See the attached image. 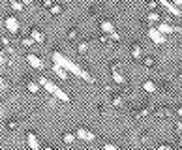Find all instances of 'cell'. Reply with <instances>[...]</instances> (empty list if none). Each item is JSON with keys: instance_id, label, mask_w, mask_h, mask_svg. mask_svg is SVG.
Instances as JSON below:
<instances>
[{"instance_id": "d6a6232c", "label": "cell", "mask_w": 182, "mask_h": 150, "mask_svg": "<svg viewBox=\"0 0 182 150\" xmlns=\"http://www.w3.org/2000/svg\"><path fill=\"white\" fill-rule=\"evenodd\" d=\"M4 64V53H0V66Z\"/></svg>"}, {"instance_id": "6da1fadb", "label": "cell", "mask_w": 182, "mask_h": 150, "mask_svg": "<svg viewBox=\"0 0 182 150\" xmlns=\"http://www.w3.org/2000/svg\"><path fill=\"white\" fill-rule=\"evenodd\" d=\"M53 60H55V64L58 66V68H62L66 73L70 71V73H73V75H77V77H81L83 81H88V83H94V77L90 73H86L83 68H79L75 62H72L70 58H66L62 53H58V51H55L53 53Z\"/></svg>"}, {"instance_id": "4316f807", "label": "cell", "mask_w": 182, "mask_h": 150, "mask_svg": "<svg viewBox=\"0 0 182 150\" xmlns=\"http://www.w3.org/2000/svg\"><path fill=\"white\" fill-rule=\"evenodd\" d=\"M68 38H70V40H75V38H77V32L72 28V30H70V34H68Z\"/></svg>"}, {"instance_id": "83f0119b", "label": "cell", "mask_w": 182, "mask_h": 150, "mask_svg": "<svg viewBox=\"0 0 182 150\" xmlns=\"http://www.w3.org/2000/svg\"><path fill=\"white\" fill-rule=\"evenodd\" d=\"M6 86H8V83H6L2 77H0V90H6Z\"/></svg>"}, {"instance_id": "7a4b0ae2", "label": "cell", "mask_w": 182, "mask_h": 150, "mask_svg": "<svg viewBox=\"0 0 182 150\" xmlns=\"http://www.w3.org/2000/svg\"><path fill=\"white\" fill-rule=\"evenodd\" d=\"M38 85H41V86H43L45 90H47V92H49V94H51L53 98L60 99V102H70V96H68V94H66V92H64L62 88H58V86H56L55 83H51L49 79H45L43 75H41L39 79H38Z\"/></svg>"}, {"instance_id": "d6986e66", "label": "cell", "mask_w": 182, "mask_h": 150, "mask_svg": "<svg viewBox=\"0 0 182 150\" xmlns=\"http://www.w3.org/2000/svg\"><path fill=\"white\" fill-rule=\"evenodd\" d=\"M21 45H23V47H30V45H34V41H32L30 36H28V38H21Z\"/></svg>"}, {"instance_id": "52a82bcc", "label": "cell", "mask_w": 182, "mask_h": 150, "mask_svg": "<svg viewBox=\"0 0 182 150\" xmlns=\"http://www.w3.org/2000/svg\"><path fill=\"white\" fill-rule=\"evenodd\" d=\"M27 60H28V64H30L32 68H36V69H43V62H41L36 55H28Z\"/></svg>"}, {"instance_id": "9c48e42d", "label": "cell", "mask_w": 182, "mask_h": 150, "mask_svg": "<svg viewBox=\"0 0 182 150\" xmlns=\"http://www.w3.org/2000/svg\"><path fill=\"white\" fill-rule=\"evenodd\" d=\"M160 6H163L165 10H169V13L171 15H175V17H180V10H176L171 2H167V0H162V2H160Z\"/></svg>"}, {"instance_id": "4dcf8cb0", "label": "cell", "mask_w": 182, "mask_h": 150, "mask_svg": "<svg viewBox=\"0 0 182 150\" xmlns=\"http://www.w3.org/2000/svg\"><path fill=\"white\" fill-rule=\"evenodd\" d=\"M8 128H10V130H15V128H17V122H8Z\"/></svg>"}, {"instance_id": "277c9868", "label": "cell", "mask_w": 182, "mask_h": 150, "mask_svg": "<svg viewBox=\"0 0 182 150\" xmlns=\"http://www.w3.org/2000/svg\"><path fill=\"white\" fill-rule=\"evenodd\" d=\"M75 137H79L81 141H94V139H96V135H94L92 131H88V130H85V128H79L77 133H75Z\"/></svg>"}, {"instance_id": "d4e9b609", "label": "cell", "mask_w": 182, "mask_h": 150, "mask_svg": "<svg viewBox=\"0 0 182 150\" xmlns=\"http://www.w3.org/2000/svg\"><path fill=\"white\" fill-rule=\"evenodd\" d=\"M60 11H62V8H60V6H55V4H53V8H51V13H53V15H58Z\"/></svg>"}, {"instance_id": "484cf974", "label": "cell", "mask_w": 182, "mask_h": 150, "mask_svg": "<svg viewBox=\"0 0 182 150\" xmlns=\"http://www.w3.org/2000/svg\"><path fill=\"white\" fill-rule=\"evenodd\" d=\"M109 40H113V41H118V40H120V34L113 32V34H109Z\"/></svg>"}, {"instance_id": "44dd1931", "label": "cell", "mask_w": 182, "mask_h": 150, "mask_svg": "<svg viewBox=\"0 0 182 150\" xmlns=\"http://www.w3.org/2000/svg\"><path fill=\"white\" fill-rule=\"evenodd\" d=\"M148 21H152V23H154V21H160V13L150 11V13H148Z\"/></svg>"}, {"instance_id": "836d02e7", "label": "cell", "mask_w": 182, "mask_h": 150, "mask_svg": "<svg viewBox=\"0 0 182 150\" xmlns=\"http://www.w3.org/2000/svg\"><path fill=\"white\" fill-rule=\"evenodd\" d=\"M45 150H53V148H51V146H47V148H45Z\"/></svg>"}, {"instance_id": "e0dca14e", "label": "cell", "mask_w": 182, "mask_h": 150, "mask_svg": "<svg viewBox=\"0 0 182 150\" xmlns=\"http://www.w3.org/2000/svg\"><path fill=\"white\" fill-rule=\"evenodd\" d=\"M111 102H113V107H120V105L124 103V99H122L120 96H113V99H111Z\"/></svg>"}, {"instance_id": "3957f363", "label": "cell", "mask_w": 182, "mask_h": 150, "mask_svg": "<svg viewBox=\"0 0 182 150\" xmlns=\"http://www.w3.org/2000/svg\"><path fill=\"white\" fill-rule=\"evenodd\" d=\"M4 24H6L8 32H11V34H17V32H19V21H17L15 17H8V19L4 21Z\"/></svg>"}, {"instance_id": "7c38bea8", "label": "cell", "mask_w": 182, "mask_h": 150, "mask_svg": "<svg viewBox=\"0 0 182 150\" xmlns=\"http://www.w3.org/2000/svg\"><path fill=\"white\" fill-rule=\"evenodd\" d=\"M53 71H55V75H56V77H60L62 81H68V73H66V71H64L62 68H58L56 64L53 66Z\"/></svg>"}, {"instance_id": "603a6c76", "label": "cell", "mask_w": 182, "mask_h": 150, "mask_svg": "<svg viewBox=\"0 0 182 150\" xmlns=\"http://www.w3.org/2000/svg\"><path fill=\"white\" fill-rule=\"evenodd\" d=\"M10 6H11V8H13V10H15V11H21V10H23V8H25V6H23V4H21V2H11V4H10Z\"/></svg>"}, {"instance_id": "ba28073f", "label": "cell", "mask_w": 182, "mask_h": 150, "mask_svg": "<svg viewBox=\"0 0 182 150\" xmlns=\"http://www.w3.org/2000/svg\"><path fill=\"white\" fill-rule=\"evenodd\" d=\"M27 141H28L30 150H39V141H38L36 133H28V135H27Z\"/></svg>"}, {"instance_id": "cb8c5ba5", "label": "cell", "mask_w": 182, "mask_h": 150, "mask_svg": "<svg viewBox=\"0 0 182 150\" xmlns=\"http://www.w3.org/2000/svg\"><path fill=\"white\" fill-rule=\"evenodd\" d=\"M103 150H120V148H118V146H115V144L105 143V144H103Z\"/></svg>"}, {"instance_id": "8fae6325", "label": "cell", "mask_w": 182, "mask_h": 150, "mask_svg": "<svg viewBox=\"0 0 182 150\" xmlns=\"http://www.w3.org/2000/svg\"><path fill=\"white\" fill-rule=\"evenodd\" d=\"M100 28H101L103 36H105V34H113V32H115V27H113V23H109V21H101V23H100Z\"/></svg>"}, {"instance_id": "f1b7e54d", "label": "cell", "mask_w": 182, "mask_h": 150, "mask_svg": "<svg viewBox=\"0 0 182 150\" xmlns=\"http://www.w3.org/2000/svg\"><path fill=\"white\" fill-rule=\"evenodd\" d=\"M143 64L148 68V66H152V64H154V60H152V58H145V60H143Z\"/></svg>"}, {"instance_id": "4fadbf2b", "label": "cell", "mask_w": 182, "mask_h": 150, "mask_svg": "<svg viewBox=\"0 0 182 150\" xmlns=\"http://www.w3.org/2000/svg\"><path fill=\"white\" fill-rule=\"evenodd\" d=\"M27 90L32 92V94H38V92H39V85L34 83V81H27Z\"/></svg>"}, {"instance_id": "9a60e30c", "label": "cell", "mask_w": 182, "mask_h": 150, "mask_svg": "<svg viewBox=\"0 0 182 150\" xmlns=\"http://www.w3.org/2000/svg\"><path fill=\"white\" fill-rule=\"evenodd\" d=\"M143 90L148 92V94H152V92H156V85H154L152 81H145V83H143Z\"/></svg>"}, {"instance_id": "1f68e13d", "label": "cell", "mask_w": 182, "mask_h": 150, "mask_svg": "<svg viewBox=\"0 0 182 150\" xmlns=\"http://www.w3.org/2000/svg\"><path fill=\"white\" fill-rule=\"evenodd\" d=\"M158 150H169V144H162V146L158 148Z\"/></svg>"}, {"instance_id": "ffe728a7", "label": "cell", "mask_w": 182, "mask_h": 150, "mask_svg": "<svg viewBox=\"0 0 182 150\" xmlns=\"http://www.w3.org/2000/svg\"><path fill=\"white\" fill-rule=\"evenodd\" d=\"M147 115H148V109H139V111H135V113H133L135 118H143V116H147Z\"/></svg>"}, {"instance_id": "30bf717a", "label": "cell", "mask_w": 182, "mask_h": 150, "mask_svg": "<svg viewBox=\"0 0 182 150\" xmlns=\"http://www.w3.org/2000/svg\"><path fill=\"white\" fill-rule=\"evenodd\" d=\"M30 38H32V41H39V43L45 41V36H43V32L39 28H32L30 30Z\"/></svg>"}, {"instance_id": "2e32d148", "label": "cell", "mask_w": 182, "mask_h": 150, "mask_svg": "<svg viewBox=\"0 0 182 150\" xmlns=\"http://www.w3.org/2000/svg\"><path fill=\"white\" fill-rule=\"evenodd\" d=\"M113 79H115V83H118V85H124V83H126V79L122 77V75H120L115 68H113Z\"/></svg>"}, {"instance_id": "7402d4cb", "label": "cell", "mask_w": 182, "mask_h": 150, "mask_svg": "<svg viewBox=\"0 0 182 150\" xmlns=\"http://www.w3.org/2000/svg\"><path fill=\"white\" fill-rule=\"evenodd\" d=\"M77 49H79V53H86V49H88V43H86V41H81V43L77 45Z\"/></svg>"}, {"instance_id": "ac0fdd59", "label": "cell", "mask_w": 182, "mask_h": 150, "mask_svg": "<svg viewBox=\"0 0 182 150\" xmlns=\"http://www.w3.org/2000/svg\"><path fill=\"white\" fill-rule=\"evenodd\" d=\"M62 139H64V143H66V144H72V143L75 141V135H73V133H64V137H62Z\"/></svg>"}, {"instance_id": "5b68a950", "label": "cell", "mask_w": 182, "mask_h": 150, "mask_svg": "<svg viewBox=\"0 0 182 150\" xmlns=\"http://www.w3.org/2000/svg\"><path fill=\"white\" fill-rule=\"evenodd\" d=\"M156 30L160 32L162 36H165V34H173V32H178L180 28H175V27H171V24H167V23H160V27H158Z\"/></svg>"}, {"instance_id": "8992f818", "label": "cell", "mask_w": 182, "mask_h": 150, "mask_svg": "<svg viewBox=\"0 0 182 150\" xmlns=\"http://www.w3.org/2000/svg\"><path fill=\"white\" fill-rule=\"evenodd\" d=\"M148 38H150L154 43H158V45H162V43L165 41V38H163L160 32H158L156 28H148Z\"/></svg>"}, {"instance_id": "f546056e", "label": "cell", "mask_w": 182, "mask_h": 150, "mask_svg": "<svg viewBox=\"0 0 182 150\" xmlns=\"http://www.w3.org/2000/svg\"><path fill=\"white\" fill-rule=\"evenodd\" d=\"M43 6L45 8H53V2H51V0H43Z\"/></svg>"}, {"instance_id": "5bb4252c", "label": "cell", "mask_w": 182, "mask_h": 150, "mask_svg": "<svg viewBox=\"0 0 182 150\" xmlns=\"http://www.w3.org/2000/svg\"><path fill=\"white\" fill-rule=\"evenodd\" d=\"M131 56H133V58H141V56H143L141 45H133V47H131Z\"/></svg>"}]
</instances>
